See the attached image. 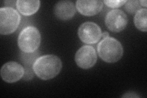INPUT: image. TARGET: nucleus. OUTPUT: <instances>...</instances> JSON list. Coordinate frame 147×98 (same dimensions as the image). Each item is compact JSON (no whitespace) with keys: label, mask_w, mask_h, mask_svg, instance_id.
I'll list each match as a JSON object with an SVG mask.
<instances>
[{"label":"nucleus","mask_w":147,"mask_h":98,"mask_svg":"<svg viewBox=\"0 0 147 98\" xmlns=\"http://www.w3.org/2000/svg\"><path fill=\"white\" fill-rule=\"evenodd\" d=\"M40 1H22L16 2L17 8L22 15L28 16L35 14L40 7Z\"/></svg>","instance_id":"nucleus-12"},{"label":"nucleus","mask_w":147,"mask_h":98,"mask_svg":"<svg viewBox=\"0 0 147 98\" xmlns=\"http://www.w3.org/2000/svg\"><path fill=\"white\" fill-rule=\"evenodd\" d=\"M140 5H142V6H144V7H146V1H144V0H142V1H140Z\"/></svg>","instance_id":"nucleus-18"},{"label":"nucleus","mask_w":147,"mask_h":98,"mask_svg":"<svg viewBox=\"0 0 147 98\" xmlns=\"http://www.w3.org/2000/svg\"><path fill=\"white\" fill-rule=\"evenodd\" d=\"M25 69L19 63L10 62L4 64L1 69V76L4 81L8 83H13L23 78Z\"/></svg>","instance_id":"nucleus-8"},{"label":"nucleus","mask_w":147,"mask_h":98,"mask_svg":"<svg viewBox=\"0 0 147 98\" xmlns=\"http://www.w3.org/2000/svg\"><path fill=\"white\" fill-rule=\"evenodd\" d=\"M40 34L34 26H28L18 36V45L21 51L33 53L38 50L40 44Z\"/></svg>","instance_id":"nucleus-3"},{"label":"nucleus","mask_w":147,"mask_h":98,"mask_svg":"<svg viewBox=\"0 0 147 98\" xmlns=\"http://www.w3.org/2000/svg\"><path fill=\"white\" fill-rule=\"evenodd\" d=\"M54 13L56 17L62 20L72 18L76 13V7L74 3L70 1H61L55 4Z\"/></svg>","instance_id":"nucleus-10"},{"label":"nucleus","mask_w":147,"mask_h":98,"mask_svg":"<svg viewBox=\"0 0 147 98\" xmlns=\"http://www.w3.org/2000/svg\"><path fill=\"white\" fill-rule=\"evenodd\" d=\"M61 68L62 62L60 58L53 55L39 57L33 65V71L36 75L44 80L56 77Z\"/></svg>","instance_id":"nucleus-1"},{"label":"nucleus","mask_w":147,"mask_h":98,"mask_svg":"<svg viewBox=\"0 0 147 98\" xmlns=\"http://www.w3.org/2000/svg\"><path fill=\"white\" fill-rule=\"evenodd\" d=\"M75 60L78 66L88 69L94 66L97 62V53L93 47L84 45L77 51Z\"/></svg>","instance_id":"nucleus-6"},{"label":"nucleus","mask_w":147,"mask_h":98,"mask_svg":"<svg viewBox=\"0 0 147 98\" xmlns=\"http://www.w3.org/2000/svg\"><path fill=\"white\" fill-rule=\"evenodd\" d=\"M147 20L146 9H140L136 13L134 17V24L138 30L141 31L146 32Z\"/></svg>","instance_id":"nucleus-13"},{"label":"nucleus","mask_w":147,"mask_h":98,"mask_svg":"<svg viewBox=\"0 0 147 98\" xmlns=\"http://www.w3.org/2000/svg\"><path fill=\"white\" fill-rule=\"evenodd\" d=\"M105 23L110 31L117 32L123 31L126 27L127 17L122 11L114 9L107 14Z\"/></svg>","instance_id":"nucleus-7"},{"label":"nucleus","mask_w":147,"mask_h":98,"mask_svg":"<svg viewBox=\"0 0 147 98\" xmlns=\"http://www.w3.org/2000/svg\"><path fill=\"white\" fill-rule=\"evenodd\" d=\"M20 22L18 12L11 7L0 9V33L3 35L12 34L18 28Z\"/></svg>","instance_id":"nucleus-4"},{"label":"nucleus","mask_w":147,"mask_h":98,"mask_svg":"<svg viewBox=\"0 0 147 98\" xmlns=\"http://www.w3.org/2000/svg\"><path fill=\"white\" fill-rule=\"evenodd\" d=\"M103 1L98 0H79L76 2V8L81 14L85 16H95L101 11Z\"/></svg>","instance_id":"nucleus-9"},{"label":"nucleus","mask_w":147,"mask_h":98,"mask_svg":"<svg viewBox=\"0 0 147 98\" xmlns=\"http://www.w3.org/2000/svg\"><path fill=\"white\" fill-rule=\"evenodd\" d=\"M40 56V52L36 50L33 53H25L21 51L20 54V60L24 66L25 74L23 77L24 80H29L33 78V65L36 60Z\"/></svg>","instance_id":"nucleus-11"},{"label":"nucleus","mask_w":147,"mask_h":98,"mask_svg":"<svg viewBox=\"0 0 147 98\" xmlns=\"http://www.w3.org/2000/svg\"><path fill=\"white\" fill-rule=\"evenodd\" d=\"M109 36V32L105 31V32H104L102 34V36H101V37H102V38H103V39H105V38H108Z\"/></svg>","instance_id":"nucleus-17"},{"label":"nucleus","mask_w":147,"mask_h":98,"mask_svg":"<svg viewBox=\"0 0 147 98\" xmlns=\"http://www.w3.org/2000/svg\"><path fill=\"white\" fill-rule=\"evenodd\" d=\"M127 1L125 0H116V1H109V0H106L104 1V3L107 5L108 7L111 8H117L119 7H121L123 5H125V3Z\"/></svg>","instance_id":"nucleus-15"},{"label":"nucleus","mask_w":147,"mask_h":98,"mask_svg":"<svg viewBox=\"0 0 147 98\" xmlns=\"http://www.w3.org/2000/svg\"><path fill=\"white\" fill-rule=\"evenodd\" d=\"M80 39L85 44H93L97 43L102 36L100 27L95 23L86 22L80 26L78 30Z\"/></svg>","instance_id":"nucleus-5"},{"label":"nucleus","mask_w":147,"mask_h":98,"mask_svg":"<svg viewBox=\"0 0 147 98\" xmlns=\"http://www.w3.org/2000/svg\"><path fill=\"white\" fill-rule=\"evenodd\" d=\"M129 93L131 94V95H125L122 96V97H140L139 95H137L136 93H133V92H129Z\"/></svg>","instance_id":"nucleus-16"},{"label":"nucleus","mask_w":147,"mask_h":98,"mask_svg":"<svg viewBox=\"0 0 147 98\" xmlns=\"http://www.w3.org/2000/svg\"><path fill=\"white\" fill-rule=\"evenodd\" d=\"M99 57L104 62L112 63L120 59L123 55L121 44L113 38L108 37L101 41L97 47Z\"/></svg>","instance_id":"nucleus-2"},{"label":"nucleus","mask_w":147,"mask_h":98,"mask_svg":"<svg viewBox=\"0 0 147 98\" xmlns=\"http://www.w3.org/2000/svg\"><path fill=\"white\" fill-rule=\"evenodd\" d=\"M125 5L126 11L131 14L136 13L140 9L141 6L139 1H127Z\"/></svg>","instance_id":"nucleus-14"}]
</instances>
